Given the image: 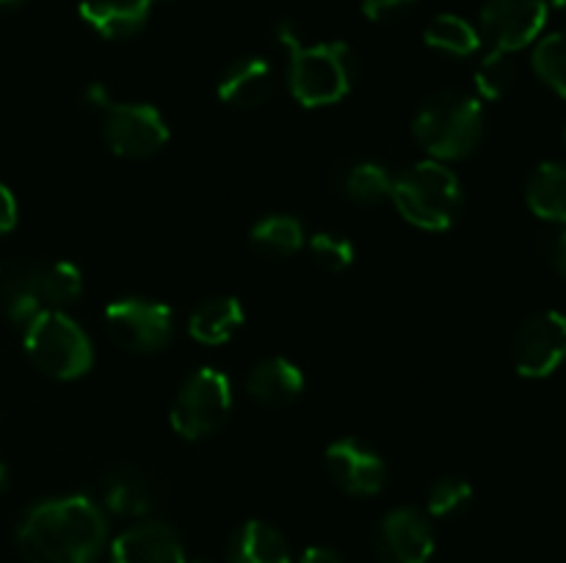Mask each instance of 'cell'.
I'll list each match as a JSON object with an SVG mask.
<instances>
[{
    "mask_svg": "<svg viewBox=\"0 0 566 563\" xmlns=\"http://www.w3.org/2000/svg\"><path fill=\"white\" fill-rule=\"evenodd\" d=\"M36 287L44 309H64L83 296V274L66 259L36 265Z\"/></svg>",
    "mask_w": 566,
    "mask_h": 563,
    "instance_id": "cell-24",
    "label": "cell"
},
{
    "mask_svg": "<svg viewBox=\"0 0 566 563\" xmlns=\"http://www.w3.org/2000/svg\"><path fill=\"white\" fill-rule=\"evenodd\" d=\"M564 141H566V132H564Z\"/></svg>",
    "mask_w": 566,
    "mask_h": 563,
    "instance_id": "cell-37",
    "label": "cell"
},
{
    "mask_svg": "<svg viewBox=\"0 0 566 563\" xmlns=\"http://www.w3.org/2000/svg\"><path fill=\"white\" fill-rule=\"evenodd\" d=\"M0 309L17 329H25L44 309L36 287V265H14L0 274Z\"/></svg>",
    "mask_w": 566,
    "mask_h": 563,
    "instance_id": "cell-21",
    "label": "cell"
},
{
    "mask_svg": "<svg viewBox=\"0 0 566 563\" xmlns=\"http://www.w3.org/2000/svg\"><path fill=\"white\" fill-rule=\"evenodd\" d=\"M97 506L114 517L142 519L153 511V489L138 469L114 467L99 480Z\"/></svg>",
    "mask_w": 566,
    "mask_h": 563,
    "instance_id": "cell-17",
    "label": "cell"
},
{
    "mask_svg": "<svg viewBox=\"0 0 566 563\" xmlns=\"http://www.w3.org/2000/svg\"><path fill=\"white\" fill-rule=\"evenodd\" d=\"M22 3H25V0H0V11H11Z\"/></svg>",
    "mask_w": 566,
    "mask_h": 563,
    "instance_id": "cell-35",
    "label": "cell"
},
{
    "mask_svg": "<svg viewBox=\"0 0 566 563\" xmlns=\"http://www.w3.org/2000/svg\"><path fill=\"white\" fill-rule=\"evenodd\" d=\"M232 408V386L221 370L199 368L182 381L175 403H171L169 423L182 439L197 442L210 436L224 425Z\"/></svg>",
    "mask_w": 566,
    "mask_h": 563,
    "instance_id": "cell-6",
    "label": "cell"
},
{
    "mask_svg": "<svg viewBox=\"0 0 566 563\" xmlns=\"http://www.w3.org/2000/svg\"><path fill=\"white\" fill-rule=\"evenodd\" d=\"M374 552L381 563H429L434 555L431 519L418 508H392L376 524Z\"/></svg>",
    "mask_w": 566,
    "mask_h": 563,
    "instance_id": "cell-11",
    "label": "cell"
},
{
    "mask_svg": "<svg viewBox=\"0 0 566 563\" xmlns=\"http://www.w3.org/2000/svg\"><path fill=\"white\" fill-rule=\"evenodd\" d=\"M423 39L431 50L446 55H457V59L475 55L481 47L479 28L470 25V22L459 14H437L434 20L426 25Z\"/></svg>",
    "mask_w": 566,
    "mask_h": 563,
    "instance_id": "cell-23",
    "label": "cell"
},
{
    "mask_svg": "<svg viewBox=\"0 0 566 563\" xmlns=\"http://www.w3.org/2000/svg\"><path fill=\"white\" fill-rule=\"evenodd\" d=\"M307 248L313 254L315 265L329 270V274H340V270L352 268L354 257H357L354 243L346 241L343 235H335V232H318V235L310 237Z\"/></svg>",
    "mask_w": 566,
    "mask_h": 563,
    "instance_id": "cell-29",
    "label": "cell"
},
{
    "mask_svg": "<svg viewBox=\"0 0 566 563\" xmlns=\"http://www.w3.org/2000/svg\"><path fill=\"white\" fill-rule=\"evenodd\" d=\"M525 202L528 210L542 221L566 226V163L545 160L531 171L525 182Z\"/></svg>",
    "mask_w": 566,
    "mask_h": 563,
    "instance_id": "cell-20",
    "label": "cell"
},
{
    "mask_svg": "<svg viewBox=\"0 0 566 563\" xmlns=\"http://www.w3.org/2000/svg\"><path fill=\"white\" fill-rule=\"evenodd\" d=\"M0 274H3V270H0Z\"/></svg>",
    "mask_w": 566,
    "mask_h": 563,
    "instance_id": "cell-38",
    "label": "cell"
},
{
    "mask_svg": "<svg viewBox=\"0 0 566 563\" xmlns=\"http://www.w3.org/2000/svg\"><path fill=\"white\" fill-rule=\"evenodd\" d=\"M247 392L265 408L291 406L304 392V373L296 362L282 357L263 359L247 375Z\"/></svg>",
    "mask_w": 566,
    "mask_h": 563,
    "instance_id": "cell-15",
    "label": "cell"
},
{
    "mask_svg": "<svg viewBox=\"0 0 566 563\" xmlns=\"http://www.w3.org/2000/svg\"><path fill=\"white\" fill-rule=\"evenodd\" d=\"M111 563H188L186 546L171 524L138 522L133 528L122 530L108 550Z\"/></svg>",
    "mask_w": 566,
    "mask_h": 563,
    "instance_id": "cell-13",
    "label": "cell"
},
{
    "mask_svg": "<svg viewBox=\"0 0 566 563\" xmlns=\"http://www.w3.org/2000/svg\"><path fill=\"white\" fill-rule=\"evenodd\" d=\"M296 563H346V561H343L340 552L332 550V546H310V550L302 552V557H298Z\"/></svg>",
    "mask_w": 566,
    "mask_h": 563,
    "instance_id": "cell-32",
    "label": "cell"
},
{
    "mask_svg": "<svg viewBox=\"0 0 566 563\" xmlns=\"http://www.w3.org/2000/svg\"><path fill=\"white\" fill-rule=\"evenodd\" d=\"M470 502H473V486H470V480L459 478V475H446V478L434 480L429 497H426V508H429L431 519L457 517Z\"/></svg>",
    "mask_w": 566,
    "mask_h": 563,
    "instance_id": "cell-28",
    "label": "cell"
},
{
    "mask_svg": "<svg viewBox=\"0 0 566 563\" xmlns=\"http://www.w3.org/2000/svg\"><path fill=\"white\" fill-rule=\"evenodd\" d=\"M512 362L523 379H547L566 362V315L542 309L520 323Z\"/></svg>",
    "mask_w": 566,
    "mask_h": 563,
    "instance_id": "cell-9",
    "label": "cell"
},
{
    "mask_svg": "<svg viewBox=\"0 0 566 563\" xmlns=\"http://www.w3.org/2000/svg\"><path fill=\"white\" fill-rule=\"evenodd\" d=\"M17 215H20V208H17V199L9 188L0 182V235L11 232L17 226Z\"/></svg>",
    "mask_w": 566,
    "mask_h": 563,
    "instance_id": "cell-31",
    "label": "cell"
},
{
    "mask_svg": "<svg viewBox=\"0 0 566 563\" xmlns=\"http://www.w3.org/2000/svg\"><path fill=\"white\" fill-rule=\"evenodd\" d=\"M243 304L235 296L205 298L188 315V334L202 346H224L243 326Z\"/></svg>",
    "mask_w": 566,
    "mask_h": 563,
    "instance_id": "cell-19",
    "label": "cell"
},
{
    "mask_svg": "<svg viewBox=\"0 0 566 563\" xmlns=\"http://www.w3.org/2000/svg\"><path fill=\"white\" fill-rule=\"evenodd\" d=\"M14 541L25 563H97L108 522L92 497H50L22 511Z\"/></svg>",
    "mask_w": 566,
    "mask_h": 563,
    "instance_id": "cell-1",
    "label": "cell"
},
{
    "mask_svg": "<svg viewBox=\"0 0 566 563\" xmlns=\"http://www.w3.org/2000/svg\"><path fill=\"white\" fill-rule=\"evenodd\" d=\"M418 6V0H363V14L370 22H398Z\"/></svg>",
    "mask_w": 566,
    "mask_h": 563,
    "instance_id": "cell-30",
    "label": "cell"
},
{
    "mask_svg": "<svg viewBox=\"0 0 566 563\" xmlns=\"http://www.w3.org/2000/svg\"><path fill=\"white\" fill-rule=\"evenodd\" d=\"M249 246L263 257H293L304 246L302 221L282 213L265 215L249 230Z\"/></svg>",
    "mask_w": 566,
    "mask_h": 563,
    "instance_id": "cell-22",
    "label": "cell"
},
{
    "mask_svg": "<svg viewBox=\"0 0 566 563\" xmlns=\"http://www.w3.org/2000/svg\"><path fill=\"white\" fill-rule=\"evenodd\" d=\"M6 486H9V467H6V464L0 461V491H3Z\"/></svg>",
    "mask_w": 566,
    "mask_h": 563,
    "instance_id": "cell-34",
    "label": "cell"
},
{
    "mask_svg": "<svg viewBox=\"0 0 566 563\" xmlns=\"http://www.w3.org/2000/svg\"><path fill=\"white\" fill-rule=\"evenodd\" d=\"M111 340L130 353H155L175 337V312L153 298H119L105 309Z\"/></svg>",
    "mask_w": 566,
    "mask_h": 563,
    "instance_id": "cell-8",
    "label": "cell"
},
{
    "mask_svg": "<svg viewBox=\"0 0 566 563\" xmlns=\"http://www.w3.org/2000/svg\"><path fill=\"white\" fill-rule=\"evenodd\" d=\"M534 72L551 92L566 99V31L542 36L534 47Z\"/></svg>",
    "mask_w": 566,
    "mask_h": 563,
    "instance_id": "cell-26",
    "label": "cell"
},
{
    "mask_svg": "<svg viewBox=\"0 0 566 563\" xmlns=\"http://www.w3.org/2000/svg\"><path fill=\"white\" fill-rule=\"evenodd\" d=\"M274 66L265 59L249 55V59H238L227 66L219 81V97L221 103L232 105V108L252 110L260 108L274 94Z\"/></svg>",
    "mask_w": 566,
    "mask_h": 563,
    "instance_id": "cell-14",
    "label": "cell"
},
{
    "mask_svg": "<svg viewBox=\"0 0 566 563\" xmlns=\"http://www.w3.org/2000/svg\"><path fill=\"white\" fill-rule=\"evenodd\" d=\"M392 204L403 221L426 232H442L453 226L462 210V182L440 160H420L392 177Z\"/></svg>",
    "mask_w": 566,
    "mask_h": 563,
    "instance_id": "cell-4",
    "label": "cell"
},
{
    "mask_svg": "<svg viewBox=\"0 0 566 563\" xmlns=\"http://www.w3.org/2000/svg\"><path fill=\"white\" fill-rule=\"evenodd\" d=\"M551 265L558 276L566 279V226L551 241Z\"/></svg>",
    "mask_w": 566,
    "mask_h": 563,
    "instance_id": "cell-33",
    "label": "cell"
},
{
    "mask_svg": "<svg viewBox=\"0 0 566 563\" xmlns=\"http://www.w3.org/2000/svg\"><path fill=\"white\" fill-rule=\"evenodd\" d=\"M514 81H517V64H514L512 53H501V50H490L484 59L475 66V92L484 99H501L512 92Z\"/></svg>",
    "mask_w": 566,
    "mask_h": 563,
    "instance_id": "cell-27",
    "label": "cell"
},
{
    "mask_svg": "<svg viewBox=\"0 0 566 563\" xmlns=\"http://www.w3.org/2000/svg\"><path fill=\"white\" fill-rule=\"evenodd\" d=\"M343 191L352 202L365 204H379L385 199H390L392 191V174L381 163H374V160H365V163L352 166L346 171V182H343Z\"/></svg>",
    "mask_w": 566,
    "mask_h": 563,
    "instance_id": "cell-25",
    "label": "cell"
},
{
    "mask_svg": "<svg viewBox=\"0 0 566 563\" xmlns=\"http://www.w3.org/2000/svg\"><path fill=\"white\" fill-rule=\"evenodd\" d=\"M326 472L340 491L352 497H374L387 484L385 458L359 439H337L324 453Z\"/></svg>",
    "mask_w": 566,
    "mask_h": 563,
    "instance_id": "cell-12",
    "label": "cell"
},
{
    "mask_svg": "<svg viewBox=\"0 0 566 563\" xmlns=\"http://www.w3.org/2000/svg\"><path fill=\"white\" fill-rule=\"evenodd\" d=\"M155 0H81L77 11L88 28L105 39H130L153 14Z\"/></svg>",
    "mask_w": 566,
    "mask_h": 563,
    "instance_id": "cell-16",
    "label": "cell"
},
{
    "mask_svg": "<svg viewBox=\"0 0 566 563\" xmlns=\"http://www.w3.org/2000/svg\"><path fill=\"white\" fill-rule=\"evenodd\" d=\"M481 42L492 50L517 53L542 36L551 17L547 0H486L481 6Z\"/></svg>",
    "mask_w": 566,
    "mask_h": 563,
    "instance_id": "cell-10",
    "label": "cell"
},
{
    "mask_svg": "<svg viewBox=\"0 0 566 563\" xmlns=\"http://www.w3.org/2000/svg\"><path fill=\"white\" fill-rule=\"evenodd\" d=\"M412 132L431 160H462L484 138V105L468 92L442 88L420 105Z\"/></svg>",
    "mask_w": 566,
    "mask_h": 563,
    "instance_id": "cell-3",
    "label": "cell"
},
{
    "mask_svg": "<svg viewBox=\"0 0 566 563\" xmlns=\"http://www.w3.org/2000/svg\"><path fill=\"white\" fill-rule=\"evenodd\" d=\"M553 6H556V9H566V0H553Z\"/></svg>",
    "mask_w": 566,
    "mask_h": 563,
    "instance_id": "cell-36",
    "label": "cell"
},
{
    "mask_svg": "<svg viewBox=\"0 0 566 563\" xmlns=\"http://www.w3.org/2000/svg\"><path fill=\"white\" fill-rule=\"evenodd\" d=\"M22 346L28 359L50 379H81L94 364L92 340L64 309H42L22 329Z\"/></svg>",
    "mask_w": 566,
    "mask_h": 563,
    "instance_id": "cell-5",
    "label": "cell"
},
{
    "mask_svg": "<svg viewBox=\"0 0 566 563\" xmlns=\"http://www.w3.org/2000/svg\"><path fill=\"white\" fill-rule=\"evenodd\" d=\"M276 39L287 50V88L298 105H335L352 92L357 61L346 42L307 44L291 22L276 28Z\"/></svg>",
    "mask_w": 566,
    "mask_h": 563,
    "instance_id": "cell-2",
    "label": "cell"
},
{
    "mask_svg": "<svg viewBox=\"0 0 566 563\" xmlns=\"http://www.w3.org/2000/svg\"><path fill=\"white\" fill-rule=\"evenodd\" d=\"M227 563H293V555L274 524L249 519L227 541Z\"/></svg>",
    "mask_w": 566,
    "mask_h": 563,
    "instance_id": "cell-18",
    "label": "cell"
},
{
    "mask_svg": "<svg viewBox=\"0 0 566 563\" xmlns=\"http://www.w3.org/2000/svg\"><path fill=\"white\" fill-rule=\"evenodd\" d=\"M103 114V136L111 152L127 160H144L158 155L169 141V125L164 114L149 103H108Z\"/></svg>",
    "mask_w": 566,
    "mask_h": 563,
    "instance_id": "cell-7",
    "label": "cell"
}]
</instances>
